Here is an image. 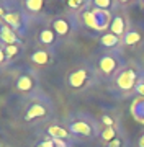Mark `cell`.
Returning a JSON list of instances; mask_svg holds the SVG:
<instances>
[{"label":"cell","instance_id":"cell-10","mask_svg":"<svg viewBox=\"0 0 144 147\" xmlns=\"http://www.w3.org/2000/svg\"><path fill=\"white\" fill-rule=\"evenodd\" d=\"M15 87L18 92H22V93H30L34 90L36 87V79H34V75L31 72H25L22 74L15 82Z\"/></svg>","mask_w":144,"mask_h":147},{"label":"cell","instance_id":"cell-26","mask_svg":"<svg viewBox=\"0 0 144 147\" xmlns=\"http://www.w3.org/2000/svg\"><path fill=\"white\" fill-rule=\"evenodd\" d=\"M5 62H7V54L3 51V47L0 46V65H3Z\"/></svg>","mask_w":144,"mask_h":147},{"label":"cell","instance_id":"cell-15","mask_svg":"<svg viewBox=\"0 0 144 147\" xmlns=\"http://www.w3.org/2000/svg\"><path fill=\"white\" fill-rule=\"evenodd\" d=\"M128 31V25H126V20H124V16L123 15H115L112 20V25H110V33L113 34H116L118 38H121L126 34Z\"/></svg>","mask_w":144,"mask_h":147},{"label":"cell","instance_id":"cell-18","mask_svg":"<svg viewBox=\"0 0 144 147\" xmlns=\"http://www.w3.org/2000/svg\"><path fill=\"white\" fill-rule=\"evenodd\" d=\"M131 113L134 115L136 121L143 123V121H144V98H143V100L134 101V105L131 106Z\"/></svg>","mask_w":144,"mask_h":147},{"label":"cell","instance_id":"cell-5","mask_svg":"<svg viewBox=\"0 0 144 147\" xmlns=\"http://www.w3.org/2000/svg\"><path fill=\"white\" fill-rule=\"evenodd\" d=\"M120 67H121V57H120V54L107 53L98 59V69H100L101 74L107 75V77H112Z\"/></svg>","mask_w":144,"mask_h":147},{"label":"cell","instance_id":"cell-11","mask_svg":"<svg viewBox=\"0 0 144 147\" xmlns=\"http://www.w3.org/2000/svg\"><path fill=\"white\" fill-rule=\"evenodd\" d=\"M121 41H123V44H126V46H136V44L144 41V31L139 26L129 28L128 31H126V34L123 36Z\"/></svg>","mask_w":144,"mask_h":147},{"label":"cell","instance_id":"cell-31","mask_svg":"<svg viewBox=\"0 0 144 147\" xmlns=\"http://www.w3.org/2000/svg\"><path fill=\"white\" fill-rule=\"evenodd\" d=\"M0 146H2V139H0Z\"/></svg>","mask_w":144,"mask_h":147},{"label":"cell","instance_id":"cell-14","mask_svg":"<svg viewBox=\"0 0 144 147\" xmlns=\"http://www.w3.org/2000/svg\"><path fill=\"white\" fill-rule=\"evenodd\" d=\"M48 136L51 139H61V141L66 142H72V134L67 127H62L59 124H51L48 127Z\"/></svg>","mask_w":144,"mask_h":147},{"label":"cell","instance_id":"cell-30","mask_svg":"<svg viewBox=\"0 0 144 147\" xmlns=\"http://www.w3.org/2000/svg\"><path fill=\"white\" fill-rule=\"evenodd\" d=\"M143 13H144V5H143Z\"/></svg>","mask_w":144,"mask_h":147},{"label":"cell","instance_id":"cell-22","mask_svg":"<svg viewBox=\"0 0 144 147\" xmlns=\"http://www.w3.org/2000/svg\"><path fill=\"white\" fill-rule=\"evenodd\" d=\"M101 123H103V124H105V127H115V121H113V118L112 116H103V118H101Z\"/></svg>","mask_w":144,"mask_h":147},{"label":"cell","instance_id":"cell-32","mask_svg":"<svg viewBox=\"0 0 144 147\" xmlns=\"http://www.w3.org/2000/svg\"><path fill=\"white\" fill-rule=\"evenodd\" d=\"M143 123H144V121H143Z\"/></svg>","mask_w":144,"mask_h":147},{"label":"cell","instance_id":"cell-28","mask_svg":"<svg viewBox=\"0 0 144 147\" xmlns=\"http://www.w3.org/2000/svg\"><path fill=\"white\" fill-rule=\"evenodd\" d=\"M138 147H144V134L141 137H139V141H138Z\"/></svg>","mask_w":144,"mask_h":147},{"label":"cell","instance_id":"cell-4","mask_svg":"<svg viewBox=\"0 0 144 147\" xmlns=\"http://www.w3.org/2000/svg\"><path fill=\"white\" fill-rule=\"evenodd\" d=\"M115 84H116L118 90H121V92H131L139 84V75L133 67H124L123 70L118 72Z\"/></svg>","mask_w":144,"mask_h":147},{"label":"cell","instance_id":"cell-25","mask_svg":"<svg viewBox=\"0 0 144 147\" xmlns=\"http://www.w3.org/2000/svg\"><path fill=\"white\" fill-rule=\"evenodd\" d=\"M107 147H123V141L120 137H116V139H113L110 144H107Z\"/></svg>","mask_w":144,"mask_h":147},{"label":"cell","instance_id":"cell-23","mask_svg":"<svg viewBox=\"0 0 144 147\" xmlns=\"http://www.w3.org/2000/svg\"><path fill=\"white\" fill-rule=\"evenodd\" d=\"M89 3H85V2H67V7L69 8H84V7H87Z\"/></svg>","mask_w":144,"mask_h":147},{"label":"cell","instance_id":"cell-27","mask_svg":"<svg viewBox=\"0 0 144 147\" xmlns=\"http://www.w3.org/2000/svg\"><path fill=\"white\" fill-rule=\"evenodd\" d=\"M7 13H8V10H7V5H5V3H0V16H2V18H5Z\"/></svg>","mask_w":144,"mask_h":147},{"label":"cell","instance_id":"cell-16","mask_svg":"<svg viewBox=\"0 0 144 147\" xmlns=\"http://www.w3.org/2000/svg\"><path fill=\"white\" fill-rule=\"evenodd\" d=\"M120 41H121V38H118L116 34H113V33H110V31L103 33L100 36V44L103 47H107V49H115V47L120 44Z\"/></svg>","mask_w":144,"mask_h":147},{"label":"cell","instance_id":"cell-3","mask_svg":"<svg viewBox=\"0 0 144 147\" xmlns=\"http://www.w3.org/2000/svg\"><path fill=\"white\" fill-rule=\"evenodd\" d=\"M95 77V72L89 67H77L75 70L69 74L67 77V85L72 90H82L90 84V80Z\"/></svg>","mask_w":144,"mask_h":147},{"label":"cell","instance_id":"cell-24","mask_svg":"<svg viewBox=\"0 0 144 147\" xmlns=\"http://www.w3.org/2000/svg\"><path fill=\"white\" fill-rule=\"evenodd\" d=\"M134 92H136V93H139V95H141V96L144 98V80H139V84L136 85Z\"/></svg>","mask_w":144,"mask_h":147},{"label":"cell","instance_id":"cell-19","mask_svg":"<svg viewBox=\"0 0 144 147\" xmlns=\"http://www.w3.org/2000/svg\"><path fill=\"white\" fill-rule=\"evenodd\" d=\"M100 139L103 142L110 144L113 139H116V129H115V127H103L100 131Z\"/></svg>","mask_w":144,"mask_h":147},{"label":"cell","instance_id":"cell-2","mask_svg":"<svg viewBox=\"0 0 144 147\" xmlns=\"http://www.w3.org/2000/svg\"><path fill=\"white\" fill-rule=\"evenodd\" d=\"M67 129L70 131L72 136L79 137H93L97 134L95 121H92L89 116H77L69 121Z\"/></svg>","mask_w":144,"mask_h":147},{"label":"cell","instance_id":"cell-21","mask_svg":"<svg viewBox=\"0 0 144 147\" xmlns=\"http://www.w3.org/2000/svg\"><path fill=\"white\" fill-rule=\"evenodd\" d=\"M92 5L95 7V8H100V10H110L113 7V2L112 0H95Z\"/></svg>","mask_w":144,"mask_h":147},{"label":"cell","instance_id":"cell-12","mask_svg":"<svg viewBox=\"0 0 144 147\" xmlns=\"http://www.w3.org/2000/svg\"><path fill=\"white\" fill-rule=\"evenodd\" d=\"M57 39H59L57 34L54 33V30L51 26L43 28L41 31L38 33V42L43 44V46H46V47H54L57 44Z\"/></svg>","mask_w":144,"mask_h":147},{"label":"cell","instance_id":"cell-13","mask_svg":"<svg viewBox=\"0 0 144 147\" xmlns=\"http://www.w3.org/2000/svg\"><path fill=\"white\" fill-rule=\"evenodd\" d=\"M30 61H31V64H34L38 67H46V65L53 61V54H51V51H48V49H36V51L30 56Z\"/></svg>","mask_w":144,"mask_h":147},{"label":"cell","instance_id":"cell-20","mask_svg":"<svg viewBox=\"0 0 144 147\" xmlns=\"http://www.w3.org/2000/svg\"><path fill=\"white\" fill-rule=\"evenodd\" d=\"M3 51L7 54V59H13L20 54V46L18 44H2Z\"/></svg>","mask_w":144,"mask_h":147},{"label":"cell","instance_id":"cell-9","mask_svg":"<svg viewBox=\"0 0 144 147\" xmlns=\"http://www.w3.org/2000/svg\"><path fill=\"white\" fill-rule=\"evenodd\" d=\"M0 42L2 44H18V46H22L20 34L11 26H8L7 23L0 25Z\"/></svg>","mask_w":144,"mask_h":147},{"label":"cell","instance_id":"cell-17","mask_svg":"<svg viewBox=\"0 0 144 147\" xmlns=\"http://www.w3.org/2000/svg\"><path fill=\"white\" fill-rule=\"evenodd\" d=\"M23 7L30 13H41L44 8V2L43 0H25L23 2Z\"/></svg>","mask_w":144,"mask_h":147},{"label":"cell","instance_id":"cell-7","mask_svg":"<svg viewBox=\"0 0 144 147\" xmlns=\"http://www.w3.org/2000/svg\"><path fill=\"white\" fill-rule=\"evenodd\" d=\"M8 26H11L18 34L25 33V13L22 10H8V13L3 18Z\"/></svg>","mask_w":144,"mask_h":147},{"label":"cell","instance_id":"cell-6","mask_svg":"<svg viewBox=\"0 0 144 147\" xmlns=\"http://www.w3.org/2000/svg\"><path fill=\"white\" fill-rule=\"evenodd\" d=\"M51 28L57 34L59 39H64V38L70 36V33L74 31L75 23L70 16H56L51 23Z\"/></svg>","mask_w":144,"mask_h":147},{"label":"cell","instance_id":"cell-8","mask_svg":"<svg viewBox=\"0 0 144 147\" xmlns=\"http://www.w3.org/2000/svg\"><path fill=\"white\" fill-rule=\"evenodd\" d=\"M49 115V106L41 103V101H34L33 105H30L26 111H25V121H34V119H41L46 118Z\"/></svg>","mask_w":144,"mask_h":147},{"label":"cell","instance_id":"cell-1","mask_svg":"<svg viewBox=\"0 0 144 147\" xmlns=\"http://www.w3.org/2000/svg\"><path fill=\"white\" fill-rule=\"evenodd\" d=\"M113 13L112 10H100V8H87V10L82 11V23L85 25L87 28H90L93 31H101V33H107V30L112 25L113 20Z\"/></svg>","mask_w":144,"mask_h":147},{"label":"cell","instance_id":"cell-29","mask_svg":"<svg viewBox=\"0 0 144 147\" xmlns=\"http://www.w3.org/2000/svg\"><path fill=\"white\" fill-rule=\"evenodd\" d=\"M36 147H44V146H43V142H39V144H38Z\"/></svg>","mask_w":144,"mask_h":147}]
</instances>
